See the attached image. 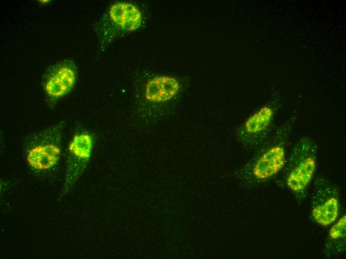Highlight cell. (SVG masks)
<instances>
[{"label":"cell","instance_id":"cell-11","mask_svg":"<svg viewBox=\"0 0 346 259\" xmlns=\"http://www.w3.org/2000/svg\"><path fill=\"white\" fill-rule=\"evenodd\" d=\"M39 1H41L42 3H47L49 1V0H39Z\"/></svg>","mask_w":346,"mask_h":259},{"label":"cell","instance_id":"cell-6","mask_svg":"<svg viewBox=\"0 0 346 259\" xmlns=\"http://www.w3.org/2000/svg\"><path fill=\"white\" fill-rule=\"evenodd\" d=\"M316 167V160L313 157L304 159L289 173L286 179L287 186L295 192L304 189L311 181Z\"/></svg>","mask_w":346,"mask_h":259},{"label":"cell","instance_id":"cell-10","mask_svg":"<svg viewBox=\"0 0 346 259\" xmlns=\"http://www.w3.org/2000/svg\"><path fill=\"white\" fill-rule=\"evenodd\" d=\"M346 216L343 215L330 229L329 236L333 240L344 237L346 235Z\"/></svg>","mask_w":346,"mask_h":259},{"label":"cell","instance_id":"cell-4","mask_svg":"<svg viewBox=\"0 0 346 259\" xmlns=\"http://www.w3.org/2000/svg\"><path fill=\"white\" fill-rule=\"evenodd\" d=\"M285 153L283 147L274 145L258 159L253 168V174L259 179H268L276 174L285 164Z\"/></svg>","mask_w":346,"mask_h":259},{"label":"cell","instance_id":"cell-1","mask_svg":"<svg viewBox=\"0 0 346 259\" xmlns=\"http://www.w3.org/2000/svg\"><path fill=\"white\" fill-rule=\"evenodd\" d=\"M179 89V83L174 77L167 75L156 76L146 84L144 97L150 103H164L174 98Z\"/></svg>","mask_w":346,"mask_h":259},{"label":"cell","instance_id":"cell-7","mask_svg":"<svg viewBox=\"0 0 346 259\" xmlns=\"http://www.w3.org/2000/svg\"><path fill=\"white\" fill-rule=\"evenodd\" d=\"M339 211V202L334 197H330L312 210L313 219L318 224L324 227L331 225L337 219Z\"/></svg>","mask_w":346,"mask_h":259},{"label":"cell","instance_id":"cell-9","mask_svg":"<svg viewBox=\"0 0 346 259\" xmlns=\"http://www.w3.org/2000/svg\"><path fill=\"white\" fill-rule=\"evenodd\" d=\"M93 144V138L90 134L79 133L73 136L68 146V150L74 157L86 160L90 156Z\"/></svg>","mask_w":346,"mask_h":259},{"label":"cell","instance_id":"cell-8","mask_svg":"<svg viewBox=\"0 0 346 259\" xmlns=\"http://www.w3.org/2000/svg\"><path fill=\"white\" fill-rule=\"evenodd\" d=\"M273 115V111L270 106H262L246 121V130L252 134L262 131L270 125Z\"/></svg>","mask_w":346,"mask_h":259},{"label":"cell","instance_id":"cell-3","mask_svg":"<svg viewBox=\"0 0 346 259\" xmlns=\"http://www.w3.org/2000/svg\"><path fill=\"white\" fill-rule=\"evenodd\" d=\"M111 20L120 29L132 32L139 29L142 23L143 16L139 9L132 3L116 2L109 7Z\"/></svg>","mask_w":346,"mask_h":259},{"label":"cell","instance_id":"cell-5","mask_svg":"<svg viewBox=\"0 0 346 259\" xmlns=\"http://www.w3.org/2000/svg\"><path fill=\"white\" fill-rule=\"evenodd\" d=\"M61 149L54 143H41L30 149L26 156L28 164L38 170L49 169L54 166L60 157Z\"/></svg>","mask_w":346,"mask_h":259},{"label":"cell","instance_id":"cell-2","mask_svg":"<svg viewBox=\"0 0 346 259\" xmlns=\"http://www.w3.org/2000/svg\"><path fill=\"white\" fill-rule=\"evenodd\" d=\"M76 72L72 66L62 65L50 74L44 84L46 94L50 97L59 98L67 94L74 87Z\"/></svg>","mask_w":346,"mask_h":259}]
</instances>
